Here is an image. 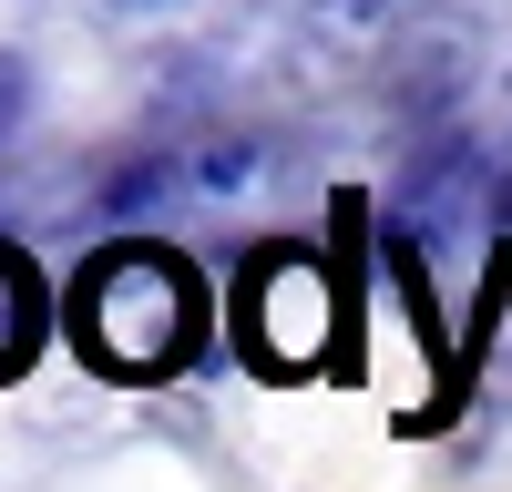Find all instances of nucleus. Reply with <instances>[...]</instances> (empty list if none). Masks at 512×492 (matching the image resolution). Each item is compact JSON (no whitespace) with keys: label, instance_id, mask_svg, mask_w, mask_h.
<instances>
[{"label":"nucleus","instance_id":"6","mask_svg":"<svg viewBox=\"0 0 512 492\" xmlns=\"http://www.w3.org/2000/svg\"><path fill=\"white\" fill-rule=\"evenodd\" d=\"M195 175H205V185H216V195H226V185H246V175H256V144H216V154H205V164H195Z\"/></svg>","mask_w":512,"mask_h":492},{"label":"nucleus","instance_id":"4","mask_svg":"<svg viewBox=\"0 0 512 492\" xmlns=\"http://www.w3.org/2000/svg\"><path fill=\"white\" fill-rule=\"evenodd\" d=\"M31 349H41V277L0 246V380H11Z\"/></svg>","mask_w":512,"mask_h":492},{"label":"nucleus","instance_id":"7","mask_svg":"<svg viewBox=\"0 0 512 492\" xmlns=\"http://www.w3.org/2000/svg\"><path fill=\"white\" fill-rule=\"evenodd\" d=\"M502 93H512V72H502Z\"/></svg>","mask_w":512,"mask_h":492},{"label":"nucleus","instance_id":"3","mask_svg":"<svg viewBox=\"0 0 512 492\" xmlns=\"http://www.w3.org/2000/svg\"><path fill=\"white\" fill-rule=\"evenodd\" d=\"M390 93H400V113H410V123H441L461 93H472V31H461V21H410Z\"/></svg>","mask_w":512,"mask_h":492},{"label":"nucleus","instance_id":"2","mask_svg":"<svg viewBox=\"0 0 512 492\" xmlns=\"http://www.w3.org/2000/svg\"><path fill=\"white\" fill-rule=\"evenodd\" d=\"M318 318H338L328 267H318V257H297V246H267V257L246 267V287H236V339L267 359V369H308V359L328 349V328H318Z\"/></svg>","mask_w":512,"mask_h":492},{"label":"nucleus","instance_id":"5","mask_svg":"<svg viewBox=\"0 0 512 492\" xmlns=\"http://www.w3.org/2000/svg\"><path fill=\"white\" fill-rule=\"evenodd\" d=\"M21 113H31V62H21V52H0V134H11Z\"/></svg>","mask_w":512,"mask_h":492},{"label":"nucleus","instance_id":"1","mask_svg":"<svg viewBox=\"0 0 512 492\" xmlns=\"http://www.w3.org/2000/svg\"><path fill=\"white\" fill-rule=\"evenodd\" d=\"M72 339L93 349L113 380H164V369L195 349V277H185V257H164L144 236L103 246V257L72 277Z\"/></svg>","mask_w":512,"mask_h":492}]
</instances>
